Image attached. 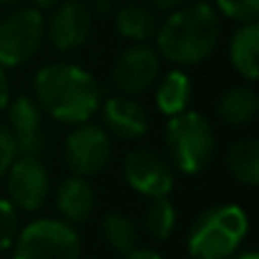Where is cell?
I'll use <instances>...</instances> for the list:
<instances>
[{
  "mask_svg": "<svg viewBox=\"0 0 259 259\" xmlns=\"http://www.w3.org/2000/svg\"><path fill=\"white\" fill-rule=\"evenodd\" d=\"M36 105L64 123H87L100 105V87L84 68L50 64L34 77Z\"/></svg>",
  "mask_w": 259,
  "mask_h": 259,
  "instance_id": "cell-1",
  "label": "cell"
},
{
  "mask_svg": "<svg viewBox=\"0 0 259 259\" xmlns=\"http://www.w3.org/2000/svg\"><path fill=\"white\" fill-rule=\"evenodd\" d=\"M221 36V18L211 5L191 3L168 16L157 30V48L173 64H198L214 53Z\"/></svg>",
  "mask_w": 259,
  "mask_h": 259,
  "instance_id": "cell-2",
  "label": "cell"
},
{
  "mask_svg": "<svg viewBox=\"0 0 259 259\" xmlns=\"http://www.w3.org/2000/svg\"><path fill=\"white\" fill-rule=\"evenodd\" d=\"M248 232V216L237 205H221L205 211L189 232L193 259H228L237 252Z\"/></svg>",
  "mask_w": 259,
  "mask_h": 259,
  "instance_id": "cell-3",
  "label": "cell"
},
{
  "mask_svg": "<svg viewBox=\"0 0 259 259\" xmlns=\"http://www.w3.org/2000/svg\"><path fill=\"white\" fill-rule=\"evenodd\" d=\"M166 143L175 168L182 173L202 170L216 150L214 130L205 116L196 112H182L170 118L166 127Z\"/></svg>",
  "mask_w": 259,
  "mask_h": 259,
  "instance_id": "cell-4",
  "label": "cell"
},
{
  "mask_svg": "<svg viewBox=\"0 0 259 259\" xmlns=\"http://www.w3.org/2000/svg\"><path fill=\"white\" fill-rule=\"evenodd\" d=\"M14 241V259H80V239L62 221H34Z\"/></svg>",
  "mask_w": 259,
  "mask_h": 259,
  "instance_id": "cell-5",
  "label": "cell"
},
{
  "mask_svg": "<svg viewBox=\"0 0 259 259\" xmlns=\"http://www.w3.org/2000/svg\"><path fill=\"white\" fill-rule=\"evenodd\" d=\"M44 39V16L34 7H23L0 21V64L18 66L39 50Z\"/></svg>",
  "mask_w": 259,
  "mask_h": 259,
  "instance_id": "cell-6",
  "label": "cell"
},
{
  "mask_svg": "<svg viewBox=\"0 0 259 259\" xmlns=\"http://www.w3.org/2000/svg\"><path fill=\"white\" fill-rule=\"evenodd\" d=\"M50 191V180L39 157L18 155L7 168V193L9 202L16 209L34 211L44 205Z\"/></svg>",
  "mask_w": 259,
  "mask_h": 259,
  "instance_id": "cell-7",
  "label": "cell"
},
{
  "mask_svg": "<svg viewBox=\"0 0 259 259\" xmlns=\"http://www.w3.org/2000/svg\"><path fill=\"white\" fill-rule=\"evenodd\" d=\"M112 157V139L100 125L75 127L66 139V161L80 178H91L107 166Z\"/></svg>",
  "mask_w": 259,
  "mask_h": 259,
  "instance_id": "cell-8",
  "label": "cell"
},
{
  "mask_svg": "<svg viewBox=\"0 0 259 259\" xmlns=\"http://www.w3.org/2000/svg\"><path fill=\"white\" fill-rule=\"evenodd\" d=\"M159 55L155 48L146 44H137L132 48L123 50L121 57L114 62L112 80L116 89L125 96L143 94L155 84L159 75Z\"/></svg>",
  "mask_w": 259,
  "mask_h": 259,
  "instance_id": "cell-9",
  "label": "cell"
},
{
  "mask_svg": "<svg viewBox=\"0 0 259 259\" xmlns=\"http://www.w3.org/2000/svg\"><path fill=\"white\" fill-rule=\"evenodd\" d=\"M123 173H125L130 187L148 198L168 196L170 187H173L170 166L166 164L164 157H159L148 148H139V150L130 152L125 157V164H123Z\"/></svg>",
  "mask_w": 259,
  "mask_h": 259,
  "instance_id": "cell-10",
  "label": "cell"
},
{
  "mask_svg": "<svg viewBox=\"0 0 259 259\" xmlns=\"http://www.w3.org/2000/svg\"><path fill=\"white\" fill-rule=\"evenodd\" d=\"M94 14L80 0H66L55 7L48 23V36L57 50H73L87 41Z\"/></svg>",
  "mask_w": 259,
  "mask_h": 259,
  "instance_id": "cell-11",
  "label": "cell"
},
{
  "mask_svg": "<svg viewBox=\"0 0 259 259\" xmlns=\"http://www.w3.org/2000/svg\"><path fill=\"white\" fill-rule=\"evenodd\" d=\"M9 137L14 141L16 155L39 157L44 148V127H41V109L32 98H16L9 107Z\"/></svg>",
  "mask_w": 259,
  "mask_h": 259,
  "instance_id": "cell-12",
  "label": "cell"
},
{
  "mask_svg": "<svg viewBox=\"0 0 259 259\" xmlns=\"http://www.w3.org/2000/svg\"><path fill=\"white\" fill-rule=\"evenodd\" d=\"M105 125L121 139H139L146 134L148 130V114L137 100L127 98V96H116L109 98L103 107Z\"/></svg>",
  "mask_w": 259,
  "mask_h": 259,
  "instance_id": "cell-13",
  "label": "cell"
},
{
  "mask_svg": "<svg viewBox=\"0 0 259 259\" xmlns=\"http://www.w3.org/2000/svg\"><path fill=\"white\" fill-rule=\"evenodd\" d=\"M96 205V193L87 178L73 175L64 180L62 187L57 189V209L71 223H82L91 216Z\"/></svg>",
  "mask_w": 259,
  "mask_h": 259,
  "instance_id": "cell-14",
  "label": "cell"
},
{
  "mask_svg": "<svg viewBox=\"0 0 259 259\" xmlns=\"http://www.w3.org/2000/svg\"><path fill=\"white\" fill-rule=\"evenodd\" d=\"M257 50H259V27L257 23H246L234 32L230 41V62L241 77L255 82L259 75L257 68Z\"/></svg>",
  "mask_w": 259,
  "mask_h": 259,
  "instance_id": "cell-15",
  "label": "cell"
},
{
  "mask_svg": "<svg viewBox=\"0 0 259 259\" xmlns=\"http://www.w3.org/2000/svg\"><path fill=\"white\" fill-rule=\"evenodd\" d=\"M228 170L239 182L255 187L259 182V141L252 137H243L234 141L228 150Z\"/></svg>",
  "mask_w": 259,
  "mask_h": 259,
  "instance_id": "cell-16",
  "label": "cell"
},
{
  "mask_svg": "<svg viewBox=\"0 0 259 259\" xmlns=\"http://www.w3.org/2000/svg\"><path fill=\"white\" fill-rule=\"evenodd\" d=\"M259 98L250 87H232L221 96L219 116L228 125H246L257 116Z\"/></svg>",
  "mask_w": 259,
  "mask_h": 259,
  "instance_id": "cell-17",
  "label": "cell"
},
{
  "mask_svg": "<svg viewBox=\"0 0 259 259\" xmlns=\"http://www.w3.org/2000/svg\"><path fill=\"white\" fill-rule=\"evenodd\" d=\"M116 27L125 39L146 44V41L155 39L159 23H157L155 14L143 5H125L116 14Z\"/></svg>",
  "mask_w": 259,
  "mask_h": 259,
  "instance_id": "cell-18",
  "label": "cell"
},
{
  "mask_svg": "<svg viewBox=\"0 0 259 259\" xmlns=\"http://www.w3.org/2000/svg\"><path fill=\"white\" fill-rule=\"evenodd\" d=\"M189 98H191V82L182 71H170L157 87V107L166 116L187 112Z\"/></svg>",
  "mask_w": 259,
  "mask_h": 259,
  "instance_id": "cell-19",
  "label": "cell"
},
{
  "mask_svg": "<svg viewBox=\"0 0 259 259\" xmlns=\"http://www.w3.org/2000/svg\"><path fill=\"white\" fill-rule=\"evenodd\" d=\"M103 237L118 255H130L137 248V225L123 214H109L103 221Z\"/></svg>",
  "mask_w": 259,
  "mask_h": 259,
  "instance_id": "cell-20",
  "label": "cell"
},
{
  "mask_svg": "<svg viewBox=\"0 0 259 259\" xmlns=\"http://www.w3.org/2000/svg\"><path fill=\"white\" fill-rule=\"evenodd\" d=\"M173 228H175V209L170 205V200L166 196L152 198V202L146 209V230L155 239L164 241V239L170 237Z\"/></svg>",
  "mask_w": 259,
  "mask_h": 259,
  "instance_id": "cell-21",
  "label": "cell"
},
{
  "mask_svg": "<svg viewBox=\"0 0 259 259\" xmlns=\"http://www.w3.org/2000/svg\"><path fill=\"white\" fill-rule=\"evenodd\" d=\"M216 7L223 16L239 21L241 25L257 23L259 16V0H216Z\"/></svg>",
  "mask_w": 259,
  "mask_h": 259,
  "instance_id": "cell-22",
  "label": "cell"
},
{
  "mask_svg": "<svg viewBox=\"0 0 259 259\" xmlns=\"http://www.w3.org/2000/svg\"><path fill=\"white\" fill-rule=\"evenodd\" d=\"M18 234V214L9 200L0 198V252L7 250Z\"/></svg>",
  "mask_w": 259,
  "mask_h": 259,
  "instance_id": "cell-23",
  "label": "cell"
},
{
  "mask_svg": "<svg viewBox=\"0 0 259 259\" xmlns=\"http://www.w3.org/2000/svg\"><path fill=\"white\" fill-rule=\"evenodd\" d=\"M14 157H16V148H14V141L9 137L7 127L0 125V180L5 178L7 168L12 166Z\"/></svg>",
  "mask_w": 259,
  "mask_h": 259,
  "instance_id": "cell-24",
  "label": "cell"
},
{
  "mask_svg": "<svg viewBox=\"0 0 259 259\" xmlns=\"http://www.w3.org/2000/svg\"><path fill=\"white\" fill-rule=\"evenodd\" d=\"M9 100V84H7V75H5V66L0 64V109L7 105Z\"/></svg>",
  "mask_w": 259,
  "mask_h": 259,
  "instance_id": "cell-25",
  "label": "cell"
},
{
  "mask_svg": "<svg viewBox=\"0 0 259 259\" xmlns=\"http://www.w3.org/2000/svg\"><path fill=\"white\" fill-rule=\"evenodd\" d=\"M125 259H161V257L157 255L155 250H137V248H134L130 255H125Z\"/></svg>",
  "mask_w": 259,
  "mask_h": 259,
  "instance_id": "cell-26",
  "label": "cell"
},
{
  "mask_svg": "<svg viewBox=\"0 0 259 259\" xmlns=\"http://www.w3.org/2000/svg\"><path fill=\"white\" fill-rule=\"evenodd\" d=\"M150 3L155 5L159 12H170V9H175L180 3H182V0H150Z\"/></svg>",
  "mask_w": 259,
  "mask_h": 259,
  "instance_id": "cell-27",
  "label": "cell"
},
{
  "mask_svg": "<svg viewBox=\"0 0 259 259\" xmlns=\"http://www.w3.org/2000/svg\"><path fill=\"white\" fill-rule=\"evenodd\" d=\"M34 9H55L59 5V0H32Z\"/></svg>",
  "mask_w": 259,
  "mask_h": 259,
  "instance_id": "cell-28",
  "label": "cell"
},
{
  "mask_svg": "<svg viewBox=\"0 0 259 259\" xmlns=\"http://www.w3.org/2000/svg\"><path fill=\"white\" fill-rule=\"evenodd\" d=\"M234 259H259V255L255 250H248V252H241V255H237Z\"/></svg>",
  "mask_w": 259,
  "mask_h": 259,
  "instance_id": "cell-29",
  "label": "cell"
},
{
  "mask_svg": "<svg viewBox=\"0 0 259 259\" xmlns=\"http://www.w3.org/2000/svg\"><path fill=\"white\" fill-rule=\"evenodd\" d=\"M0 3H21V0H0Z\"/></svg>",
  "mask_w": 259,
  "mask_h": 259,
  "instance_id": "cell-30",
  "label": "cell"
}]
</instances>
